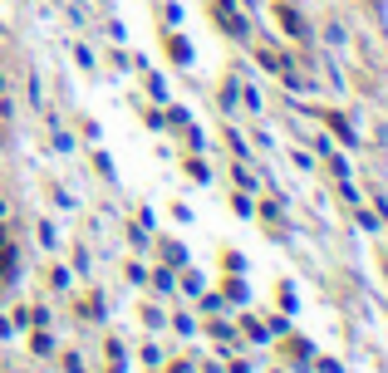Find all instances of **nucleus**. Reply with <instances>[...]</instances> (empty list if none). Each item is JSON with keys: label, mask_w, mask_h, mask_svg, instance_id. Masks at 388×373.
<instances>
[{"label": "nucleus", "mask_w": 388, "mask_h": 373, "mask_svg": "<svg viewBox=\"0 0 388 373\" xmlns=\"http://www.w3.org/2000/svg\"><path fill=\"white\" fill-rule=\"evenodd\" d=\"M10 271H15V251H10V246H0V280L10 276Z\"/></svg>", "instance_id": "1"}]
</instances>
